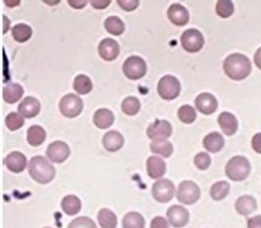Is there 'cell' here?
Returning <instances> with one entry per match:
<instances>
[{
    "instance_id": "1",
    "label": "cell",
    "mask_w": 261,
    "mask_h": 228,
    "mask_svg": "<svg viewBox=\"0 0 261 228\" xmlns=\"http://www.w3.org/2000/svg\"><path fill=\"white\" fill-rule=\"evenodd\" d=\"M251 63L249 59L242 54H232L224 62V71L226 75L235 81L244 80L251 73Z\"/></svg>"
},
{
    "instance_id": "2",
    "label": "cell",
    "mask_w": 261,
    "mask_h": 228,
    "mask_svg": "<svg viewBox=\"0 0 261 228\" xmlns=\"http://www.w3.org/2000/svg\"><path fill=\"white\" fill-rule=\"evenodd\" d=\"M29 174L35 182L46 185L56 177V169L50 162L42 156H36L31 159L29 165Z\"/></svg>"
},
{
    "instance_id": "3",
    "label": "cell",
    "mask_w": 261,
    "mask_h": 228,
    "mask_svg": "<svg viewBox=\"0 0 261 228\" xmlns=\"http://www.w3.org/2000/svg\"><path fill=\"white\" fill-rule=\"evenodd\" d=\"M251 166L249 161L242 156H236L232 158L225 168L227 177L235 182L244 181L249 176Z\"/></svg>"
},
{
    "instance_id": "4",
    "label": "cell",
    "mask_w": 261,
    "mask_h": 228,
    "mask_svg": "<svg viewBox=\"0 0 261 228\" xmlns=\"http://www.w3.org/2000/svg\"><path fill=\"white\" fill-rule=\"evenodd\" d=\"M60 112L67 118H75L79 116L84 108V102L80 96L70 93L65 95L59 104Z\"/></svg>"
},
{
    "instance_id": "5",
    "label": "cell",
    "mask_w": 261,
    "mask_h": 228,
    "mask_svg": "<svg viewBox=\"0 0 261 228\" xmlns=\"http://www.w3.org/2000/svg\"><path fill=\"white\" fill-rule=\"evenodd\" d=\"M122 70L128 79L139 80L146 74L147 66L142 58L138 56H131L123 63Z\"/></svg>"
},
{
    "instance_id": "6",
    "label": "cell",
    "mask_w": 261,
    "mask_h": 228,
    "mask_svg": "<svg viewBox=\"0 0 261 228\" xmlns=\"http://www.w3.org/2000/svg\"><path fill=\"white\" fill-rule=\"evenodd\" d=\"M201 196V190L196 183L192 181H184L180 183L177 189L176 198L181 204L193 205Z\"/></svg>"
},
{
    "instance_id": "7",
    "label": "cell",
    "mask_w": 261,
    "mask_h": 228,
    "mask_svg": "<svg viewBox=\"0 0 261 228\" xmlns=\"http://www.w3.org/2000/svg\"><path fill=\"white\" fill-rule=\"evenodd\" d=\"M158 92L165 100H174L180 92V83L172 75L164 76L158 84Z\"/></svg>"
},
{
    "instance_id": "8",
    "label": "cell",
    "mask_w": 261,
    "mask_h": 228,
    "mask_svg": "<svg viewBox=\"0 0 261 228\" xmlns=\"http://www.w3.org/2000/svg\"><path fill=\"white\" fill-rule=\"evenodd\" d=\"M180 43L185 50L189 53H197L204 46L205 40L201 32L195 29H190L182 33Z\"/></svg>"
},
{
    "instance_id": "9",
    "label": "cell",
    "mask_w": 261,
    "mask_h": 228,
    "mask_svg": "<svg viewBox=\"0 0 261 228\" xmlns=\"http://www.w3.org/2000/svg\"><path fill=\"white\" fill-rule=\"evenodd\" d=\"M45 155L47 160L51 163L62 164L69 159L71 155V148L66 142L57 140L48 144L45 150Z\"/></svg>"
},
{
    "instance_id": "10",
    "label": "cell",
    "mask_w": 261,
    "mask_h": 228,
    "mask_svg": "<svg viewBox=\"0 0 261 228\" xmlns=\"http://www.w3.org/2000/svg\"><path fill=\"white\" fill-rule=\"evenodd\" d=\"M174 183L169 179H160L152 185V196L160 203H168L174 196Z\"/></svg>"
},
{
    "instance_id": "11",
    "label": "cell",
    "mask_w": 261,
    "mask_h": 228,
    "mask_svg": "<svg viewBox=\"0 0 261 228\" xmlns=\"http://www.w3.org/2000/svg\"><path fill=\"white\" fill-rule=\"evenodd\" d=\"M173 128L172 124L167 120L158 119L153 123H151L146 131L147 137L152 141H162L167 140L172 136Z\"/></svg>"
},
{
    "instance_id": "12",
    "label": "cell",
    "mask_w": 261,
    "mask_h": 228,
    "mask_svg": "<svg viewBox=\"0 0 261 228\" xmlns=\"http://www.w3.org/2000/svg\"><path fill=\"white\" fill-rule=\"evenodd\" d=\"M4 165L10 172L14 174H19L24 171L29 163L27 157L20 151H11L4 158Z\"/></svg>"
},
{
    "instance_id": "13",
    "label": "cell",
    "mask_w": 261,
    "mask_h": 228,
    "mask_svg": "<svg viewBox=\"0 0 261 228\" xmlns=\"http://www.w3.org/2000/svg\"><path fill=\"white\" fill-rule=\"evenodd\" d=\"M41 108L42 105L40 100L33 96L25 97L17 107L18 113L23 118H34L38 116L41 112Z\"/></svg>"
},
{
    "instance_id": "14",
    "label": "cell",
    "mask_w": 261,
    "mask_h": 228,
    "mask_svg": "<svg viewBox=\"0 0 261 228\" xmlns=\"http://www.w3.org/2000/svg\"><path fill=\"white\" fill-rule=\"evenodd\" d=\"M168 220L174 228L186 226L190 219V214L186 208L179 205L171 206L167 212Z\"/></svg>"
},
{
    "instance_id": "15",
    "label": "cell",
    "mask_w": 261,
    "mask_h": 228,
    "mask_svg": "<svg viewBox=\"0 0 261 228\" xmlns=\"http://www.w3.org/2000/svg\"><path fill=\"white\" fill-rule=\"evenodd\" d=\"M98 53L100 57L107 62H112L117 59L120 53V46L118 43L110 38H106L101 41L98 46Z\"/></svg>"
},
{
    "instance_id": "16",
    "label": "cell",
    "mask_w": 261,
    "mask_h": 228,
    "mask_svg": "<svg viewBox=\"0 0 261 228\" xmlns=\"http://www.w3.org/2000/svg\"><path fill=\"white\" fill-rule=\"evenodd\" d=\"M195 105L201 113L210 115L217 110V99L210 93H202L196 98Z\"/></svg>"
},
{
    "instance_id": "17",
    "label": "cell",
    "mask_w": 261,
    "mask_h": 228,
    "mask_svg": "<svg viewBox=\"0 0 261 228\" xmlns=\"http://www.w3.org/2000/svg\"><path fill=\"white\" fill-rule=\"evenodd\" d=\"M146 170L147 174L151 179L160 180L167 171V165L165 161L156 156L149 157L146 161Z\"/></svg>"
},
{
    "instance_id": "18",
    "label": "cell",
    "mask_w": 261,
    "mask_h": 228,
    "mask_svg": "<svg viewBox=\"0 0 261 228\" xmlns=\"http://www.w3.org/2000/svg\"><path fill=\"white\" fill-rule=\"evenodd\" d=\"M168 17L174 26L184 27L189 22L190 14L186 7H184L181 4L175 3L170 6L168 10Z\"/></svg>"
},
{
    "instance_id": "19",
    "label": "cell",
    "mask_w": 261,
    "mask_h": 228,
    "mask_svg": "<svg viewBox=\"0 0 261 228\" xmlns=\"http://www.w3.org/2000/svg\"><path fill=\"white\" fill-rule=\"evenodd\" d=\"M102 143L107 151L115 153L122 148L124 144V137L117 131H110L104 135Z\"/></svg>"
},
{
    "instance_id": "20",
    "label": "cell",
    "mask_w": 261,
    "mask_h": 228,
    "mask_svg": "<svg viewBox=\"0 0 261 228\" xmlns=\"http://www.w3.org/2000/svg\"><path fill=\"white\" fill-rule=\"evenodd\" d=\"M114 120L113 112L107 108H100L93 115V123L100 130L109 129L114 123Z\"/></svg>"
},
{
    "instance_id": "21",
    "label": "cell",
    "mask_w": 261,
    "mask_h": 228,
    "mask_svg": "<svg viewBox=\"0 0 261 228\" xmlns=\"http://www.w3.org/2000/svg\"><path fill=\"white\" fill-rule=\"evenodd\" d=\"M218 123L227 136H233L238 130V120L230 112H222L218 117Z\"/></svg>"
},
{
    "instance_id": "22",
    "label": "cell",
    "mask_w": 261,
    "mask_h": 228,
    "mask_svg": "<svg viewBox=\"0 0 261 228\" xmlns=\"http://www.w3.org/2000/svg\"><path fill=\"white\" fill-rule=\"evenodd\" d=\"M61 208L69 216L77 215L82 209V202L76 195H67L62 199Z\"/></svg>"
},
{
    "instance_id": "23",
    "label": "cell",
    "mask_w": 261,
    "mask_h": 228,
    "mask_svg": "<svg viewBox=\"0 0 261 228\" xmlns=\"http://www.w3.org/2000/svg\"><path fill=\"white\" fill-rule=\"evenodd\" d=\"M23 87L18 83H7L3 87V100L8 104L18 102L23 96Z\"/></svg>"
},
{
    "instance_id": "24",
    "label": "cell",
    "mask_w": 261,
    "mask_h": 228,
    "mask_svg": "<svg viewBox=\"0 0 261 228\" xmlns=\"http://www.w3.org/2000/svg\"><path fill=\"white\" fill-rule=\"evenodd\" d=\"M235 208L239 214H241L243 216H248L256 210L257 203H256V200L252 196L245 195V196H241L240 198L237 199Z\"/></svg>"
},
{
    "instance_id": "25",
    "label": "cell",
    "mask_w": 261,
    "mask_h": 228,
    "mask_svg": "<svg viewBox=\"0 0 261 228\" xmlns=\"http://www.w3.org/2000/svg\"><path fill=\"white\" fill-rule=\"evenodd\" d=\"M46 138V133L44 128L41 125H32L28 130L27 139L30 145L32 146H40L44 143Z\"/></svg>"
},
{
    "instance_id": "26",
    "label": "cell",
    "mask_w": 261,
    "mask_h": 228,
    "mask_svg": "<svg viewBox=\"0 0 261 228\" xmlns=\"http://www.w3.org/2000/svg\"><path fill=\"white\" fill-rule=\"evenodd\" d=\"M97 220L101 228H116L117 226V216L108 208L100 209Z\"/></svg>"
},
{
    "instance_id": "27",
    "label": "cell",
    "mask_w": 261,
    "mask_h": 228,
    "mask_svg": "<svg viewBox=\"0 0 261 228\" xmlns=\"http://www.w3.org/2000/svg\"><path fill=\"white\" fill-rule=\"evenodd\" d=\"M204 147L210 153H218L220 151L225 144L224 137L219 133H211L206 136L203 140Z\"/></svg>"
},
{
    "instance_id": "28",
    "label": "cell",
    "mask_w": 261,
    "mask_h": 228,
    "mask_svg": "<svg viewBox=\"0 0 261 228\" xmlns=\"http://www.w3.org/2000/svg\"><path fill=\"white\" fill-rule=\"evenodd\" d=\"M12 38L17 43H25L33 37V30L25 23L15 24L11 30Z\"/></svg>"
},
{
    "instance_id": "29",
    "label": "cell",
    "mask_w": 261,
    "mask_h": 228,
    "mask_svg": "<svg viewBox=\"0 0 261 228\" xmlns=\"http://www.w3.org/2000/svg\"><path fill=\"white\" fill-rule=\"evenodd\" d=\"M105 30L112 36H121L125 31L124 22L118 16H109L104 21Z\"/></svg>"
},
{
    "instance_id": "30",
    "label": "cell",
    "mask_w": 261,
    "mask_h": 228,
    "mask_svg": "<svg viewBox=\"0 0 261 228\" xmlns=\"http://www.w3.org/2000/svg\"><path fill=\"white\" fill-rule=\"evenodd\" d=\"M73 88L80 95H87L93 89V82L87 75H78L73 82Z\"/></svg>"
},
{
    "instance_id": "31",
    "label": "cell",
    "mask_w": 261,
    "mask_h": 228,
    "mask_svg": "<svg viewBox=\"0 0 261 228\" xmlns=\"http://www.w3.org/2000/svg\"><path fill=\"white\" fill-rule=\"evenodd\" d=\"M150 149L152 153L163 156L164 158H170L174 153V146L168 140L152 141L150 143Z\"/></svg>"
},
{
    "instance_id": "32",
    "label": "cell",
    "mask_w": 261,
    "mask_h": 228,
    "mask_svg": "<svg viewBox=\"0 0 261 228\" xmlns=\"http://www.w3.org/2000/svg\"><path fill=\"white\" fill-rule=\"evenodd\" d=\"M123 228H144L145 220L138 212H128L122 220Z\"/></svg>"
},
{
    "instance_id": "33",
    "label": "cell",
    "mask_w": 261,
    "mask_h": 228,
    "mask_svg": "<svg viewBox=\"0 0 261 228\" xmlns=\"http://www.w3.org/2000/svg\"><path fill=\"white\" fill-rule=\"evenodd\" d=\"M140 101L133 96L126 97L121 103V109L123 113H125L128 116L136 115L140 110Z\"/></svg>"
},
{
    "instance_id": "34",
    "label": "cell",
    "mask_w": 261,
    "mask_h": 228,
    "mask_svg": "<svg viewBox=\"0 0 261 228\" xmlns=\"http://www.w3.org/2000/svg\"><path fill=\"white\" fill-rule=\"evenodd\" d=\"M5 125L10 132H16L24 125V118L18 112H10L5 117Z\"/></svg>"
},
{
    "instance_id": "35",
    "label": "cell",
    "mask_w": 261,
    "mask_h": 228,
    "mask_svg": "<svg viewBox=\"0 0 261 228\" xmlns=\"http://www.w3.org/2000/svg\"><path fill=\"white\" fill-rule=\"evenodd\" d=\"M230 192V185L226 181H220L214 184L210 190V195L215 201L224 199Z\"/></svg>"
},
{
    "instance_id": "36",
    "label": "cell",
    "mask_w": 261,
    "mask_h": 228,
    "mask_svg": "<svg viewBox=\"0 0 261 228\" xmlns=\"http://www.w3.org/2000/svg\"><path fill=\"white\" fill-rule=\"evenodd\" d=\"M177 116L181 122H184L186 124H190L196 120L197 112H196L195 108L192 107L191 105H182L177 110Z\"/></svg>"
},
{
    "instance_id": "37",
    "label": "cell",
    "mask_w": 261,
    "mask_h": 228,
    "mask_svg": "<svg viewBox=\"0 0 261 228\" xmlns=\"http://www.w3.org/2000/svg\"><path fill=\"white\" fill-rule=\"evenodd\" d=\"M216 12L220 17L228 18L234 12V4L230 0H220L216 4Z\"/></svg>"
},
{
    "instance_id": "38",
    "label": "cell",
    "mask_w": 261,
    "mask_h": 228,
    "mask_svg": "<svg viewBox=\"0 0 261 228\" xmlns=\"http://www.w3.org/2000/svg\"><path fill=\"white\" fill-rule=\"evenodd\" d=\"M68 228H98L94 220L86 216H80L70 222Z\"/></svg>"
},
{
    "instance_id": "39",
    "label": "cell",
    "mask_w": 261,
    "mask_h": 228,
    "mask_svg": "<svg viewBox=\"0 0 261 228\" xmlns=\"http://www.w3.org/2000/svg\"><path fill=\"white\" fill-rule=\"evenodd\" d=\"M211 162H212L211 157L206 153H200L194 159V163H195L196 167L202 171L207 170L210 167Z\"/></svg>"
},
{
    "instance_id": "40",
    "label": "cell",
    "mask_w": 261,
    "mask_h": 228,
    "mask_svg": "<svg viewBox=\"0 0 261 228\" xmlns=\"http://www.w3.org/2000/svg\"><path fill=\"white\" fill-rule=\"evenodd\" d=\"M117 4L124 11H133L138 7L139 1L138 0H117Z\"/></svg>"
},
{
    "instance_id": "41",
    "label": "cell",
    "mask_w": 261,
    "mask_h": 228,
    "mask_svg": "<svg viewBox=\"0 0 261 228\" xmlns=\"http://www.w3.org/2000/svg\"><path fill=\"white\" fill-rule=\"evenodd\" d=\"M150 228H170V226L168 221L164 217L156 216L151 220Z\"/></svg>"
},
{
    "instance_id": "42",
    "label": "cell",
    "mask_w": 261,
    "mask_h": 228,
    "mask_svg": "<svg viewBox=\"0 0 261 228\" xmlns=\"http://www.w3.org/2000/svg\"><path fill=\"white\" fill-rule=\"evenodd\" d=\"M89 2L96 9H104L111 3L110 0H91Z\"/></svg>"
},
{
    "instance_id": "43",
    "label": "cell",
    "mask_w": 261,
    "mask_h": 228,
    "mask_svg": "<svg viewBox=\"0 0 261 228\" xmlns=\"http://www.w3.org/2000/svg\"><path fill=\"white\" fill-rule=\"evenodd\" d=\"M88 1L86 0H69L68 4L75 8V9H82L87 5Z\"/></svg>"
},
{
    "instance_id": "44",
    "label": "cell",
    "mask_w": 261,
    "mask_h": 228,
    "mask_svg": "<svg viewBox=\"0 0 261 228\" xmlns=\"http://www.w3.org/2000/svg\"><path fill=\"white\" fill-rule=\"evenodd\" d=\"M252 147L257 153L261 154V134H256L252 138Z\"/></svg>"
},
{
    "instance_id": "45",
    "label": "cell",
    "mask_w": 261,
    "mask_h": 228,
    "mask_svg": "<svg viewBox=\"0 0 261 228\" xmlns=\"http://www.w3.org/2000/svg\"><path fill=\"white\" fill-rule=\"evenodd\" d=\"M247 226L248 228H261V215H257L248 219Z\"/></svg>"
},
{
    "instance_id": "46",
    "label": "cell",
    "mask_w": 261,
    "mask_h": 228,
    "mask_svg": "<svg viewBox=\"0 0 261 228\" xmlns=\"http://www.w3.org/2000/svg\"><path fill=\"white\" fill-rule=\"evenodd\" d=\"M10 29V20L6 15H3V35H5Z\"/></svg>"
},
{
    "instance_id": "47",
    "label": "cell",
    "mask_w": 261,
    "mask_h": 228,
    "mask_svg": "<svg viewBox=\"0 0 261 228\" xmlns=\"http://www.w3.org/2000/svg\"><path fill=\"white\" fill-rule=\"evenodd\" d=\"M254 62H255L256 66L258 67V69L261 70V47L257 49L256 54L254 55Z\"/></svg>"
},
{
    "instance_id": "48",
    "label": "cell",
    "mask_w": 261,
    "mask_h": 228,
    "mask_svg": "<svg viewBox=\"0 0 261 228\" xmlns=\"http://www.w3.org/2000/svg\"><path fill=\"white\" fill-rule=\"evenodd\" d=\"M4 4L6 5V6H9V7H14V6H17V5H19L20 4V1L19 0H12V1H7V0H5L4 1Z\"/></svg>"
},
{
    "instance_id": "49",
    "label": "cell",
    "mask_w": 261,
    "mask_h": 228,
    "mask_svg": "<svg viewBox=\"0 0 261 228\" xmlns=\"http://www.w3.org/2000/svg\"><path fill=\"white\" fill-rule=\"evenodd\" d=\"M44 3L47 5H57L59 4L61 1L60 0H53V1H47V0H44Z\"/></svg>"
},
{
    "instance_id": "50",
    "label": "cell",
    "mask_w": 261,
    "mask_h": 228,
    "mask_svg": "<svg viewBox=\"0 0 261 228\" xmlns=\"http://www.w3.org/2000/svg\"><path fill=\"white\" fill-rule=\"evenodd\" d=\"M44 228H51V227H44Z\"/></svg>"
}]
</instances>
